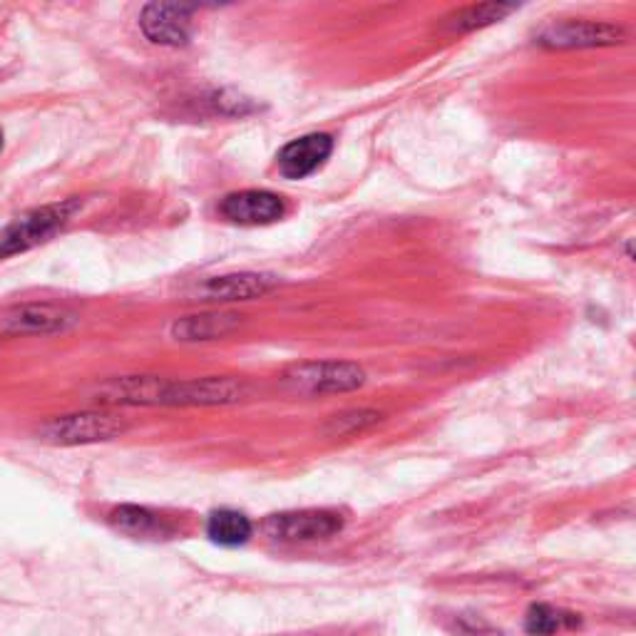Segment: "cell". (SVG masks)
I'll list each match as a JSON object with an SVG mask.
<instances>
[{"label":"cell","instance_id":"e0dca14e","mask_svg":"<svg viewBox=\"0 0 636 636\" xmlns=\"http://www.w3.org/2000/svg\"><path fill=\"white\" fill-rule=\"evenodd\" d=\"M380 420L378 410H368V408H354V410H344L331 416V420L326 423V436L331 438H348L356 436V433H364L370 426H376Z\"/></svg>","mask_w":636,"mask_h":636},{"label":"cell","instance_id":"ac0fdd59","mask_svg":"<svg viewBox=\"0 0 636 636\" xmlns=\"http://www.w3.org/2000/svg\"><path fill=\"white\" fill-rule=\"evenodd\" d=\"M455 632L460 636H500L480 617H455Z\"/></svg>","mask_w":636,"mask_h":636},{"label":"cell","instance_id":"5b68a950","mask_svg":"<svg viewBox=\"0 0 636 636\" xmlns=\"http://www.w3.org/2000/svg\"><path fill=\"white\" fill-rule=\"evenodd\" d=\"M76 205L66 201V205H50L30 211V215L20 217L13 227H8V231L0 237V259L10 257V254L26 251L36 244L48 241L50 237H56L58 231L68 225Z\"/></svg>","mask_w":636,"mask_h":636},{"label":"cell","instance_id":"9a60e30c","mask_svg":"<svg viewBox=\"0 0 636 636\" xmlns=\"http://www.w3.org/2000/svg\"><path fill=\"white\" fill-rule=\"evenodd\" d=\"M579 624V614L557 609L553 604H533L525 614V632L529 636H555L562 629H575Z\"/></svg>","mask_w":636,"mask_h":636},{"label":"cell","instance_id":"5bb4252c","mask_svg":"<svg viewBox=\"0 0 636 636\" xmlns=\"http://www.w3.org/2000/svg\"><path fill=\"white\" fill-rule=\"evenodd\" d=\"M254 533L251 519L239 510H217L207 519V537L219 547H241Z\"/></svg>","mask_w":636,"mask_h":636},{"label":"cell","instance_id":"d6986e66","mask_svg":"<svg viewBox=\"0 0 636 636\" xmlns=\"http://www.w3.org/2000/svg\"><path fill=\"white\" fill-rule=\"evenodd\" d=\"M0 142H3V137H0Z\"/></svg>","mask_w":636,"mask_h":636},{"label":"cell","instance_id":"3957f363","mask_svg":"<svg viewBox=\"0 0 636 636\" xmlns=\"http://www.w3.org/2000/svg\"><path fill=\"white\" fill-rule=\"evenodd\" d=\"M344 527L346 517L338 510H326V507L289 510L264 519V533L279 543H321V539L336 537Z\"/></svg>","mask_w":636,"mask_h":636},{"label":"cell","instance_id":"8992f818","mask_svg":"<svg viewBox=\"0 0 636 636\" xmlns=\"http://www.w3.org/2000/svg\"><path fill=\"white\" fill-rule=\"evenodd\" d=\"M627 40V30L607 23V20H562V23L539 30L537 42L545 48L572 50V48H607Z\"/></svg>","mask_w":636,"mask_h":636},{"label":"cell","instance_id":"6da1fadb","mask_svg":"<svg viewBox=\"0 0 636 636\" xmlns=\"http://www.w3.org/2000/svg\"><path fill=\"white\" fill-rule=\"evenodd\" d=\"M247 396L237 378L167 380L152 376L112 378L98 388V400L112 406H231Z\"/></svg>","mask_w":636,"mask_h":636},{"label":"cell","instance_id":"7a4b0ae2","mask_svg":"<svg viewBox=\"0 0 636 636\" xmlns=\"http://www.w3.org/2000/svg\"><path fill=\"white\" fill-rule=\"evenodd\" d=\"M284 386L309 398L351 394L366 386V370L351 360H309L286 370Z\"/></svg>","mask_w":636,"mask_h":636},{"label":"cell","instance_id":"7c38bea8","mask_svg":"<svg viewBox=\"0 0 636 636\" xmlns=\"http://www.w3.org/2000/svg\"><path fill=\"white\" fill-rule=\"evenodd\" d=\"M110 525L118 533L135 539H159L169 535V527L157 513L140 505H120L110 513Z\"/></svg>","mask_w":636,"mask_h":636},{"label":"cell","instance_id":"9c48e42d","mask_svg":"<svg viewBox=\"0 0 636 636\" xmlns=\"http://www.w3.org/2000/svg\"><path fill=\"white\" fill-rule=\"evenodd\" d=\"M334 152V137L324 132L304 135L284 147L277 157L279 172L286 179H304L314 175Z\"/></svg>","mask_w":636,"mask_h":636},{"label":"cell","instance_id":"2e32d148","mask_svg":"<svg viewBox=\"0 0 636 636\" xmlns=\"http://www.w3.org/2000/svg\"><path fill=\"white\" fill-rule=\"evenodd\" d=\"M515 10H517L515 6H507V3H480V6L460 8L458 13L450 16L448 30L450 33H473V30L500 23L503 18L515 13Z\"/></svg>","mask_w":636,"mask_h":636},{"label":"cell","instance_id":"8fae6325","mask_svg":"<svg viewBox=\"0 0 636 636\" xmlns=\"http://www.w3.org/2000/svg\"><path fill=\"white\" fill-rule=\"evenodd\" d=\"M277 279L267 274H229V277L209 279L199 286V296L209 301H249L269 294Z\"/></svg>","mask_w":636,"mask_h":636},{"label":"cell","instance_id":"4fadbf2b","mask_svg":"<svg viewBox=\"0 0 636 636\" xmlns=\"http://www.w3.org/2000/svg\"><path fill=\"white\" fill-rule=\"evenodd\" d=\"M239 326V318L235 314H201V316H187L177 321L172 334L179 341H215L235 331Z\"/></svg>","mask_w":636,"mask_h":636},{"label":"cell","instance_id":"277c9868","mask_svg":"<svg viewBox=\"0 0 636 636\" xmlns=\"http://www.w3.org/2000/svg\"><path fill=\"white\" fill-rule=\"evenodd\" d=\"M127 423L115 413H70L40 426V438L52 445H90L122 436Z\"/></svg>","mask_w":636,"mask_h":636},{"label":"cell","instance_id":"52a82bcc","mask_svg":"<svg viewBox=\"0 0 636 636\" xmlns=\"http://www.w3.org/2000/svg\"><path fill=\"white\" fill-rule=\"evenodd\" d=\"M142 33L157 46H185L192 36V8L152 3L142 10Z\"/></svg>","mask_w":636,"mask_h":636},{"label":"cell","instance_id":"30bf717a","mask_svg":"<svg viewBox=\"0 0 636 636\" xmlns=\"http://www.w3.org/2000/svg\"><path fill=\"white\" fill-rule=\"evenodd\" d=\"M78 318L76 314H70L66 309H58V306H20V309L10 311L0 321V328L6 334H58L66 331Z\"/></svg>","mask_w":636,"mask_h":636},{"label":"cell","instance_id":"ba28073f","mask_svg":"<svg viewBox=\"0 0 636 636\" xmlns=\"http://www.w3.org/2000/svg\"><path fill=\"white\" fill-rule=\"evenodd\" d=\"M281 197L264 192V189H247V192H235L221 201V215L241 227H264L274 225L284 217Z\"/></svg>","mask_w":636,"mask_h":636}]
</instances>
